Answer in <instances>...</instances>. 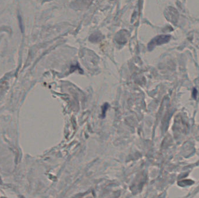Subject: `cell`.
Listing matches in <instances>:
<instances>
[{
	"label": "cell",
	"mask_w": 199,
	"mask_h": 198,
	"mask_svg": "<svg viewBox=\"0 0 199 198\" xmlns=\"http://www.w3.org/2000/svg\"><path fill=\"white\" fill-rule=\"evenodd\" d=\"M191 182H193L192 181L190 180H186V181H182L181 182H179V185H182L183 184H185V185H189L191 184Z\"/></svg>",
	"instance_id": "cell-2"
},
{
	"label": "cell",
	"mask_w": 199,
	"mask_h": 198,
	"mask_svg": "<svg viewBox=\"0 0 199 198\" xmlns=\"http://www.w3.org/2000/svg\"><path fill=\"white\" fill-rule=\"evenodd\" d=\"M170 39V36L167 35H161L155 37L151 41L148 45V48L151 50L155 45L166 43L169 41Z\"/></svg>",
	"instance_id": "cell-1"
}]
</instances>
